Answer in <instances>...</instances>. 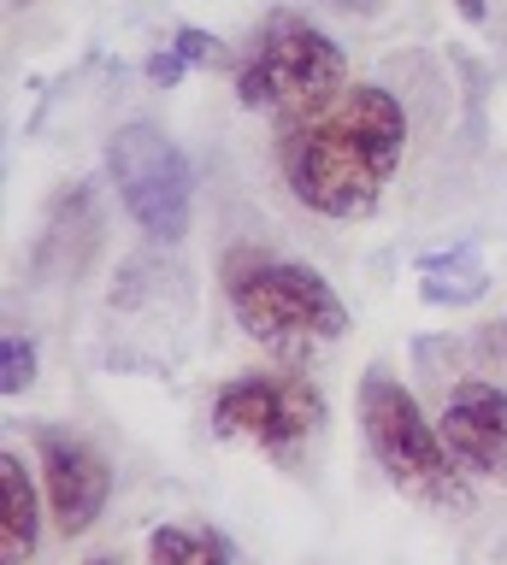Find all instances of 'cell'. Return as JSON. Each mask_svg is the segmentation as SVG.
I'll list each match as a JSON object with an SVG mask.
<instances>
[{
  "instance_id": "cell-1",
  "label": "cell",
  "mask_w": 507,
  "mask_h": 565,
  "mask_svg": "<svg viewBox=\"0 0 507 565\" xmlns=\"http://www.w3.org/2000/svg\"><path fill=\"white\" fill-rule=\"evenodd\" d=\"M408 153V106L383 83H342L277 113V171L319 218H366Z\"/></svg>"
},
{
  "instance_id": "cell-2",
  "label": "cell",
  "mask_w": 507,
  "mask_h": 565,
  "mask_svg": "<svg viewBox=\"0 0 507 565\" xmlns=\"http://www.w3.org/2000/svg\"><path fill=\"white\" fill-rule=\"evenodd\" d=\"M224 300L242 335H254L260 348L284 353V360H307L330 342H342L348 307L313 265L272 259V254H231L224 259Z\"/></svg>"
},
{
  "instance_id": "cell-3",
  "label": "cell",
  "mask_w": 507,
  "mask_h": 565,
  "mask_svg": "<svg viewBox=\"0 0 507 565\" xmlns=\"http://www.w3.org/2000/svg\"><path fill=\"white\" fill-rule=\"evenodd\" d=\"M360 430L366 448L383 466V477L431 507H466V471L454 466L443 430L425 418V406L413 401V388L372 365L360 377Z\"/></svg>"
},
{
  "instance_id": "cell-4",
  "label": "cell",
  "mask_w": 507,
  "mask_h": 565,
  "mask_svg": "<svg viewBox=\"0 0 507 565\" xmlns=\"http://www.w3.org/2000/svg\"><path fill=\"white\" fill-rule=\"evenodd\" d=\"M348 83V53L302 12H272L236 65V100L249 113H289Z\"/></svg>"
},
{
  "instance_id": "cell-5",
  "label": "cell",
  "mask_w": 507,
  "mask_h": 565,
  "mask_svg": "<svg viewBox=\"0 0 507 565\" xmlns=\"http://www.w3.org/2000/svg\"><path fill=\"white\" fill-rule=\"evenodd\" d=\"M107 171L136 230L154 242H178L196 212V171H189L183 148L160 124H118L107 136Z\"/></svg>"
},
{
  "instance_id": "cell-6",
  "label": "cell",
  "mask_w": 507,
  "mask_h": 565,
  "mask_svg": "<svg viewBox=\"0 0 507 565\" xmlns=\"http://www.w3.org/2000/svg\"><path fill=\"white\" fill-rule=\"evenodd\" d=\"M325 424V395L302 371H236L213 395V430L260 454H289Z\"/></svg>"
},
{
  "instance_id": "cell-7",
  "label": "cell",
  "mask_w": 507,
  "mask_h": 565,
  "mask_svg": "<svg viewBox=\"0 0 507 565\" xmlns=\"http://www.w3.org/2000/svg\"><path fill=\"white\" fill-rule=\"evenodd\" d=\"M36 459H42V494H47V512H54L60 536H83V530H95V519L113 501L107 459H101L83 436L54 430V424H42V430H36Z\"/></svg>"
},
{
  "instance_id": "cell-8",
  "label": "cell",
  "mask_w": 507,
  "mask_h": 565,
  "mask_svg": "<svg viewBox=\"0 0 507 565\" xmlns=\"http://www.w3.org/2000/svg\"><path fill=\"white\" fill-rule=\"evenodd\" d=\"M443 430L454 466L466 477H484V483L507 489V388L489 377H461L443 401Z\"/></svg>"
},
{
  "instance_id": "cell-9",
  "label": "cell",
  "mask_w": 507,
  "mask_h": 565,
  "mask_svg": "<svg viewBox=\"0 0 507 565\" xmlns=\"http://www.w3.org/2000/svg\"><path fill=\"white\" fill-rule=\"evenodd\" d=\"M0 494H7V519H0V559H7V565H30L36 536H42V519H36V483H30L19 448L0 454Z\"/></svg>"
},
{
  "instance_id": "cell-10",
  "label": "cell",
  "mask_w": 507,
  "mask_h": 565,
  "mask_svg": "<svg viewBox=\"0 0 507 565\" xmlns=\"http://www.w3.org/2000/svg\"><path fill=\"white\" fill-rule=\"evenodd\" d=\"M484 289H489V271L478 265V247L472 242L419 259V295H425L431 307H472Z\"/></svg>"
},
{
  "instance_id": "cell-11",
  "label": "cell",
  "mask_w": 507,
  "mask_h": 565,
  "mask_svg": "<svg viewBox=\"0 0 507 565\" xmlns=\"http://www.w3.org/2000/svg\"><path fill=\"white\" fill-rule=\"evenodd\" d=\"M148 565H231V542L207 524H160L148 536Z\"/></svg>"
},
{
  "instance_id": "cell-12",
  "label": "cell",
  "mask_w": 507,
  "mask_h": 565,
  "mask_svg": "<svg viewBox=\"0 0 507 565\" xmlns=\"http://www.w3.org/2000/svg\"><path fill=\"white\" fill-rule=\"evenodd\" d=\"M30 383H36V348H30L19 330H7V342H0V388H7V395H24Z\"/></svg>"
},
{
  "instance_id": "cell-13",
  "label": "cell",
  "mask_w": 507,
  "mask_h": 565,
  "mask_svg": "<svg viewBox=\"0 0 507 565\" xmlns=\"http://www.w3.org/2000/svg\"><path fill=\"white\" fill-rule=\"evenodd\" d=\"M171 47H178L189 65H207V71H213V65H231V53H224L219 35H207V30H196V24H183L178 35H171Z\"/></svg>"
},
{
  "instance_id": "cell-14",
  "label": "cell",
  "mask_w": 507,
  "mask_h": 565,
  "mask_svg": "<svg viewBox=\"0 0 507 565\" xmlns=\"http://www.w3.org/2000/svg\"><path fill=\"white\" fill-rule=\"evenodd\" d=\"M183 65H189L183 53H178V47H166V53H148V65H142V71H148V83H154V88H171V83L183 77Z\"/></svg>"
},
{
  "instance_id": "cell-15",
  "label": "cell",
  "mask_w": 507,
  "mask_h": 565,
  "mask_svg": "<svg viewBox=\"0 0 507 565\" xmlns=\"http://www.w3.org/2000/svg\"><path fill=\"white\" fill-rule=\"evenodd\" d=\"M454 12H461L466 24H484V18H489V0H454Z\"/></svg>"
},
{
  "instance_id": "cell-16",
  "label": "cell",
  "mask_w": 507,
  "mask_h": 565,
  "mask_svg": "<svg viewBox=\"0 0 507 565\" xmlns=\"http://www.w3.org/2000/svg\"><path fill=\"white\" fill-rule=\"evenodd\" d=\"M83 565H125V559H118V554H89Z\"/></svg>"
},
{
  "instance_id": "cell-17",
  "label": "cell",
  "mask_w": 507,
  "mask_h": 565,
  "mask_svg": "<svg viewBox=\"0 0 507 565\" xmlns=\"http://www.w3.org/2000/svg\"><path fill=\"white\" fill-rule=\"evenodd\" d=\"M496 342H501V353H507V318H501V330H496Z\"/></svg>"
}]
</instances>
